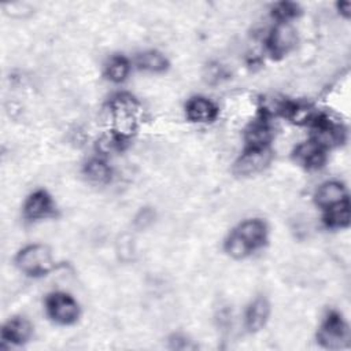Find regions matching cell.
Returning a JSON list of instances; mask_svg holds the SVG:
<instances>
[{
  "label": "cell",
  "mask_w": 351,
  "mask_h": 351,
  "mask_svg": "<svg viewBox=\"0 0 351 351\" xmlns=\"http://www.w3.org/2000/svg\"><path fill=\"white\" fill-rule=\"evenodd\" d=\"M140 106L137 100L129 93H118L108 103L110 121L112 132L129 137L137 128Z\"/></svg>",
  "instance_id": "obj_1"
},
{
  "label": "cell",
  "mask_w": 351,
  "mask_h": 351,
  "mask_svg": "<svg viewBox=\"0 0 351 351\" xmlns=\"http://www.w3.org/2000/svg\"><path fill=\"white\" fill-rule=\"evenodd\" d=\"M18 269L33 277L45 276L53 269V259L49 248L44 244H30L23 247L15 256Z\"/></svg>",
  "instance_id": "obj_2"
},
{
  "label": "cell",
  "mask_w": 351,
  "mask_h": 351,
  "mask_svg": "<svg viewBox=\"0 0 351 351\" xmlns=\"http://www.w3.org/2000/svg\"><path fill=\"white\" fill-rule=\"evenodd\" d=\"M317 339L322 347L329 350L344 347L350 340V329L341 314L329 311L318 329Z\"/></svg>",
  "instance_id": "obj_3"
},
{
  "label": "cell",
  "mask_w": 351,
  "mask_h": 351,
  "mask_svg": "<svg viewBox=\"0 0 351 351\" xmlns=\"http://www.w3.org/2000/svg\"><path fill=\"white\" fill-rule=\"evenodd\" d=\"M45 308L52 321L60 325H71L80 317L77 300L64 292H53L45 299Z\"/></svg>",
  "instance_id": "obj_4"
},
{
  "label": "cell",
  "mask_w": 351,
  "mask_h": 351,
  "mask_svg": "<svg viewBox=\"0 0 351 351\" xmlns=\"http://www.w3.org/2000/svg\"><path fill=\"white\" fill-rule=\"evenodd\" d=\"M310 125L313 126L311 138L322 145L326 151L329 148L341 145L346 140V129L326 115L317 114Z\"/></svg>",
  "instance_id": "obj_5"
},
{
  "label": "cell",
  "mask_w": 351,
  "mask_h": 351,
  "mask_svg": "<svg viewBox=\"0 0 351 351\" xmlns=\"http://www.w3.org/2000/svg\"><path fill=\"white\" fill-rule=\"evenodd\" d=\"M296 45V30L288 22L276 23L267 37V49L273 58H282Z\"/></svg>",
  "instance_id": "obj_6"
},
{
  "label": "cell",
  "mask_w": 351,
  "mask_h": 351,
  "mask_svg": "<svg viewBox=\"0 0 351 351\" xmlns=\"http://www.w3.org/2000/svg\"><path fill=\"white\" fill-rule=\"evenodd\" d=\"M271 154L267 148L251 149L245 148V151L237 158L234 162V173L239 176H254L262 171L270 162Z\"/></svg>",
  "instance_id": "obj_7"
},
{
  "label": "cell",
  "mask_w": 351,
  "mask_h": 351,
  "mask_svg": "<svg viewBox=\"0 0 351 351\" xmlns=\"http://www.w3.org/2000/svg\"><path fill=\"white\" fill-rule=\"evenodd\" d=\"M293 160L307 170L319 169L326 160V149L319 145L315 140L310 138L300 143L293 149Z\"/></svg>",
  "instance_id": "obj_8"
},
{
  "label": "cell",
  "mask_w": 351,
  "mask_h": 351,
  "mask_svg": "<svg viewBox=\"0 0 351 351\" xmlns=\"http://www.w3.org/2000/svg\"><path fill=\"white\" fill-rule=\"evenodd\" d=\"M55 204L52 197L44 189H37L27 196L23 204V215L26 219L38 221L53 214Z\"/></svg>",
  "instance_id": "obj_9"
},
{
  "label": "cell",
  "mask_w": 351,
  "mask_h": 351,
  "mask_svg": "<svg viewBox=\"0 0 351 351\" xmlns=\"http://www.w3.org/2000/svg\"><path fill=\"white\" fill-rule=\"evenodd\" d=\"M271 138H273V130L265 117H261L259 119L252 121L244 132L245 148H251V149L267 148Z\"/></svg>",
  "instance_id": "obj_10"
},
{
  "label": "cell",
  "mask_w": 351,
  "mask_h": 351,
  "mask_svg": "<svg viewBox=\"0 0 351 351\" xmlns=\"http://www.w3.org/2000/svg\"><path fill=\"white\" fill-rule=\"evenodd\" d=\"M185 112L189 121L197 123L213 122L218 115L217 106L207 97L193 96L185 104Z\"/></svg>",
  "instance_id": "obj_11"
},
{
  "label": "cell",
  "mask_w": 351,
  "mask_h": 351,
  "mask_svg": "<svg viewBox=\"0 0 351 351\" xmlns=\"http://www.w3.org/2000/svg\"><path fill=\"white\" fill-rule=\"evenodd\" d=\"M32 333V324L22 317H15L4 324L1 329V340L3 343H8L10 346H22L29 341Z\"/></svg>",
  "instance_id": "obj_12"
},
{
  "label": "cell",
  "mask_w": 351,
  "mask_h": 351,
  "mask_svg": "<svg viewBox=\"0 0 351 351\" xmlns=\"http://www.w3.org/2000/svg\"><path fill=\"white\" fill-rule=\"evenodd\" d=\"M234 232L252 248L256 250L262 247L267 240V226L262 219H245L243 221Z\"/></svg>",
  "instance_id": "obj_13"
},
{
  "label": "cell",
  "mask_w": 351,
  "mask_h": 351,
  "mask_svg": "<svg viewBox=\"0 0 351 351\" xmlns=\"http://www.w3.org/2000/svg\"><path fill=\"white\" fill-rule=\"evenodd\" d=\"M346 199H348L346 186L339 181H326L321 184L314 193V202L322 210Z\"/></svg>",
  "instance_id": "obj_14"
},
{
  "label": "cell",
  "mask_w": 351,
  "mask_h": 351,
  "mask_svg": "<svg viewBox=\"0 0 351 351\" xmlns=\"http://www.w3.org/2000/svg\"><path fill=\"white\" fill-rule=\"evenodd\" d=\"M269 315H270L269 302L262 296L254 299L245 310V315H244L245 328L250 332L261 330L266 325Z\"/></svg>",
  "instance_id": "obj_15"
},
{
  "label": "cell",
  "mask_w": 351,
  "mask_h": 351,
  "mask_svg": "<svg viewBox=\"0 0 351 351\" xmlns=\"http://www.w3.org/2000/svg\"><path fill=\"white\" fill-rule=\"evenodd\" d=\"M350 202L348 199L336 203L324 210V222L330 229H343L350 223Z\"/></svg>",
  "instance_id": "obj_16"
},
{
  "label": "cell",
  "mask_w": 351,
  "mask_h": 351,
  "mask_svg": "<svg viewBox=\"0 0 351 351\" xmlns=\"http://www.w3.org/2000/svg\"><path fill=\"white\" fill-rule=\"evenodd\" d=\"M136 64L140 70L149 73H162L169 67V60L166 56L155 49L144 51L136 58Z\"/></svg>",
  "instance_id": "obj_17"
},
{
  "label": "cell",
  "mask_w": 351,
  "mask_h": 351,
  "mask_svg": "<svg viewBox=\"0 0 351 351\" xmlns=\"http://www.w3.org/2000/svg\"><path fill=\"white\" fill-rule=\"evenodd\" d=\"M85 177L96 184H106L111 180V167L101 158H92L84 165Z\"/></svg>",
  "instance_id": "obj_18"
},
{
  "label": "cell",
  "mask_w": 351,
  "mask_h": 351,
  "mask_svg": "<svg viewBox=\"0 0 351 351\" xmlns=\"http://www.w3.org/2000/svg\"><path fill=\"white\" fill-rule=\"evenodd\" d=\"M130 71V63L129 60L122 56V55H114L111 56L106 66H104V74L106 77L114 82V84H119L123 82Z\"/></svg>",
  "instance_id": "obj_19"
},
{
  "label": "cell",
  "mask_w": 351,
  "mask_h": 351,
  "mask_svg": "<svg viewBox=\"0 0 351 351\" xmlns=\"http://www.w3.org/2000/svg\"><path fill=\"white\" fill-rule=\"evenodd\" d=\"M126 143H128L126 137L110 130L96 141V149L100 155H111L122 151Z\"/></svg>",
  "instance_id": "obj_20"
},
{
  "label": "cell",
  "mask_w": 351,
  "mask_h": 351,
  "mask_svg": "<svg viewBox=\"0 0 351 351\" xmlns=\"http://www.w3.org/2000/svg\"><path fill=\"white\" fill-rule=\"evenodd\" d=\"M225 251L234 259H243L248 256L254 250L233 230L225 241Z\"/></svg>",
  "instance_id": "obj_21"
},
{
  "label": "cell",
  "mask_w": 351,
  "mask_h": 351,
  "mask_svg": "<svg viewBox=\"0 0 351 351\" xmlns=\"http://www.w3.org/2000/svg\"><path fill=\"white\" fill-rule=\"evenodd\" d=\"M300 14V8L296 3L292 1H281L273 5L271 15L277 21V23H291L292 19H295Z\"/></svg>",
  "instance_id": "obj_22"
},
{
  "label": "cell",
  "mask_w": 351,
  "mask_h": 351,
  "mask_svg": "<svg viewBox=\"0 0 351 351\" xmlns=\"http://www.w3.org/2000/svg\"><path fill=\"white\" fill-rule=\"evenodd\" d=\"M337 10L340 11L341 15L348 18L350 16V11H351V3L350 1H340V3H337Z\"/></svg>",
  "instance_id": "obj_23"
}]
</instances>
